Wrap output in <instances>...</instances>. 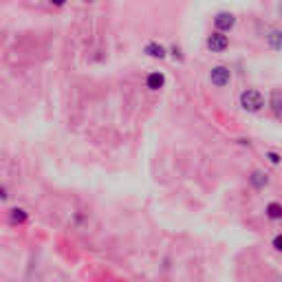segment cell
I'll use <instances>...</instances> for the list:
<instances>
[{"label":"cell","instance_id":"30bf717a","mask_svg":"<svg viewBox=\"0 0 282 282\" xmlns=\"http://www.w3.org/2000/svg\"><path fill=\"white\" fill-rule=\"evenodd\" d=\"M267 44L274 51H282V29H271L267 35Z\"/></svg>","mask_w":282,"mask_h":282},{"label":"cell","instance_id":"ba28073f","mask_svg":"<svg viewBox=\"0 0 282 282\" xmlns=\"http://www.w3.org/2000/svg\"><path fill=\"white\" fill-rule=\"evenodd\" d=\"M163 84H166V75H163V73H159V71H152V73H148V78H146V89L159 91V89H163Z\"/></svg>","mask_w":282,"mask_h":282},{"label":"cell","instance_id":"5bb4252c","mask_svg":"<svg viewBox=\"0 0 282 282\" xmlns=\"http://www.w3.org/2000/svg\"><path fill=\"white\" fill-rule=\"evenodd\" d=\"M168 51H170V53H172V58H174V60H179V62H183V55H181V49H179V47H174V44H172V47L168 49Z\"/></svg>","mask_w":282,"mask_h":282},{"label":"cell","instance_id":"8992f818","mask_svg":"<svg viewBox=\"0 0 282 282\" xmlns=\"http://www.w3.org/2000/svg\"><path fill=\"white\" fill-rule=\"evenodd\" d=\"M249 186L254 188V189H265L267 186H269V174L263 172V170H254L249 174Z\"/></svg>","mask_w":282,"mask_h":282},{"label":"cell","instance_id":"9c48e42d","mask_svg":"<svg viewBox=\"0 0 282 282\" xmlns=\"http://www.w3.org/2000/svg\"><path fill=\"white\" fill-rule=\"evenodd\" d=\"M265 216L269 220H282V203L280 201H269L265 205Z\"/></svg>","mask_w":282,"mask_h":282},{"label":"cell","instance_id":"4fadbf2b","mask_svg":"<svg viewBox=\"0 0 282 282\" xmlns=\"http://www.w3.org/2000/svg\"><path fill=\"white\" fill-rule=\"evenodd\" d=\"M271 247L278 251V254H282V232H278L274 238H271Z\"/></svg>","mask_w":282,"mask_h":282},{"label":"cell","instance_id":"277c9868","mask_svg":"<svg viewBox=\"0 0 282 282\" xmlns=\"http://www.w3.org/2000/svg\"><path fill=\"white\" fill-rule=\"evenodd\" d=\"M205 47H207L212 53H223V51L229 49V38L227 33H220V31H212L205 38Z\"/></svg>","mask_w":282,"mask_h":282},{"label":"cell","instance_id":"5b68a950","mask_svg":"<svg viewBox=\"0 0 282 282\" xmlns=\"http://www.w3.org/2000/svg\"><path fill=\"white\" fill-rule=\"evenodd\" d=\"M143 53H146V55H150V58H155V60H166L170 51H168L166 47H163L161 42H157V40H152V42H148L146 47H143Z\"/></svg>","mask_w":282,"mask_h":282},{"label":"cell","instance_id":"9a60e30c","mask_svg":"<svg viewBox=\"0 0 282 282\" xmlns=\"http://www.w3.org/2000/svg\"><path fill=\"white\" fill-rule=\"evenodd\" d=\"M280 13H282V4H280Z\"/></svg>","mask_w":282,"mask_h":282},{"label":"cell","instance_id":"7a4b0ae2","mask_svg":"<svg viewBox=\"0 0 282 282\" xmlns=\"http://www.w3.org/2000/svg\"><path fill=\"white\" fill-rule=\"evenodd\" d=\"M207 80L214 89H225V86L232 84V69H229V66H223V64L212 66L207 73Z\"/></svg>","mask_w":282,"mask_h":282},{"label":"cell","instance_id":"6da1fadb","mask_svg":"<svg viewBox=\"0 0 282 282\" xmlns=\"http://www.w3.org/2000/svg\"><path fill=\"white\" fill-rule=\"evenodd\" d=\"M238 106L245 112H251V115L260 112V110L265 108V95H263V91H258V89H245L243 93L238 95Z\"/></svg>","mask_w":282,"mask_h":282},{"label":"cell","instance_id":"52a82bcc","mask_svg":"<svg viewBox=\"0 0 282 282\" xmlns=\"http://www.w3.org/2000/svg\"><path fill=\"white\" fill-rule=\"evenodd\" d=\"M269 108H271V115H274L278 121H282V93L280 91H274V93H271Z\"/></svg>","mask_w":282,"mask_h":282},{"label":"cell","instance_id":"3957f363","mask_svg":"<svg viewBox=\"0 0 282 282\" xmlns=\"http://www.w3.org/2000/svg\"><path fill=\"white\" fill-rule=\"evenodd\" d=\"M212 22H214V31L229 33L236 27V16L232 11H218V13H214Z\"/></svg>","mask_w":282,"mask_h":282},{"label":"cell","instance_id":"8fae6325","mask_svg":"<svg viewBox=\"0 0 282 282\" xmlns=\"http://www.w3.org/2000/svg\"><path fill=\"white\" fill-rule=\"evenodd\" d=\"M9 220H11V223H16V225H24V223L29 220L27 209H22V207H13L11 212H9Z\"/></svg>","mask_w":282,"mask_h":282},{"label":"cell","instance_id":"7c38bea8","mask_svg":"<svg viewBox=\"0 0 282 282\" xmlns=\"http://www.w3.org/2000/svg\"><path fill=\"white\" fill-rule=\"evenodd\" d=\"M265 157L269 159V163H274V166H280V163H282V155H280V152H276V150H267Z\"/></svg>","mask_w":282,"mask_h":282}]
</instances>
